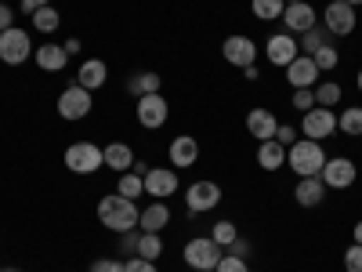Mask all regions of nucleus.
<instances>
[{"label":"nucleus","instance_id":"f257e3e1","mask_svg":"<svg viewBox=\"0 0 362 272\" xmlns=\"http://www.w3.org/2000/svg\"><path fill=\"white\" fill-rule=\"evenodd\" d=\"M138 203L134 200H124L119 193H112V196H102L98 200V222L105 225V229H112V232H127V229H138Z\"/></svg>","mask_w":362,"mask_h":272},{"label":"nucleus","instance_id":"f03ea898","mask_svg":"<svg viewBox=\"0 0 362 272\" xmlns=\"http://www.w3.org/2000/svg\"><path fill=\"white\" fill-rule=\"evenodd\" d=\"M286 164H290L300 178H315V174H322V167H326V153H322L319 142L300 138V142H293V145L286 149Z\"/></svg>","mask_w":362,"mask_h":272},{"label":"nucleus","instance_id":"7ed1b4c3","mask_svg":"<svg viewBox=\"0 0 362 272\" xmlns=\"http://www.w3.org/2000/svg\"><path fill=\"white\" fill-rule=\"evenodd\" d=\"M185 261H189V268H199V272H214L218 268V261L225 258V247H218L210 236H196V239H189L185 244Z\"/></svg>","mask_w":362,"mask_h":272},{"label":"nucleus","instance_id":"20e7f679","mask_svg":"<svg viewBox=\"0 0 362 272\" xmlns=\"http://www.w3.org/2000/svg\"><path fill=\"white\" fill-rule=\"evenodd\" d=\"M66 167L73 174H95L98 167H105V153L95 142H73L66 149Z\"/></svg>","mask_w":362,"mask_h":272},{"label":"nucleus","instance_id":"39448f33","mask_svg":"<svg viewBox=\"0 0 362 272\" xmlns=\"http://www.w3.org/2000/svg\"><path fill=\"white\" fill-rule=\"evenodd\" d=\"M29 55H33V44H29L25 29L11 26V29L0 33V62H4V66H22Z\"/></svg>","mask_w":362,"mask_h":272},{"label":"nucleus","instance_id":"423d86ee","mask_svg":"<svg viewBox=\"0 0 362 272\" xmlns=\"http://www.w3.org/2000/svg\"><path fill=\"white\" fill-rule=\"evenodd\" d=\"M134 109H138V124L148 128V131L163 128V124H167V116H170V106H167V98L160 95V91H156V95H141Z\"/></svg>","mask_w":362,"mask_h":272},{"label":"nucleus","instance_id":"0eeeda50","mask_svg":"<svg viewBox=\"0 0 362 272\" xmlns=\"http://www.w3.org/2000/svg\"><path fill=\"white\" fill-rule=\"evenodd\" d=\"M87 113H90V91L87 87L73 84L58 95V116L62 120H83Z\"/></svg>","mask_w":362,"mask_h":272},{"label":"nucleus","instance_id":"6e6552de","mask_svg":"<svg viewBox=\"0 0 362 272\" xmlns=\"http://www.w3.org/2000/svg\"><path fill=\"white\" fill-rule=\"evenodd\" d=\"M322 26H326L334 37L355 33V8L344 4V0H329V4H326V15H322Z\"/></svg>","mask_w":362,"mask_h":272},{"label":"nucleus","instance_id":"1a4fd4ad","mask_svg":"<svg viewBox=\"0 0 362 272\" xmlns=\"http://www.w3.org/2000/svg\"><path fill=\"white\" fill-rule=\"evenodd\" d=\"M300 131H305V138H312V142L329 138V135L337 131V116H334V109H322V106L308 109L305 120H300Z\"/></svg>","mask_w":362,"mask_h":272},{"label":"nucleus","instance_id":"9d476101","mask_svg":"<svg viewBox=\"0 0 362 272\" xmlns=\"http://www.w3.org/2000/svg\"><path fill=\"white\" fill-rule=\"evenodd\" d=\"M185 203H189V215H203V210H214L221 203V189L214 181H192L185 189Z\"/></svg>","mask_w":362,"mask_h":272},{"label":"nucleus","instance_id":"9b49d317","mask_svg":"<svg viewBox=\"0 0 362 272\" xmlns=\"http://www.w3.org/2000/svg\"><path fill=\"white\" fill-rule=\"evenodd\" d=\"M221 55H225V62L228 66H239V69H247V66H254V58H257V44L250 40V37H225V44H221Z\"/></svg>","mask_w":362,"mask_h":272},{"label":"nucleus","instance_id":"f8f14e48","mask_svg":"<svg viewBox=\"0 0 362 272\" xmlns=\"http://www.w3.org/2000/svg\"><path fill=\"white\" fill-rule=\"evenodd\" d=\"M355 164L348 160V157H334V160H326V167H322V186L326 189H348V186H355Z\"/></svg>","mask_w":362,"mask_h":272},{"label":"nucleus","instance_id":"ddd939ff","mask_svg":"<svg viewBox=\"0 0 362 272\" xmlns=\"http://www.w3.org/2000/svg\"><path fill=\"white\" fill-rule=\"evenodd\" d=\"M286 80L293 84V91H300V87H315V84H319V66L312 62V55H297L293 62L286 66Z\"/></svg>","mask_w":362,"mask_h":272},{"label":"nucleus","instance_id":"4468645a","mask_svg":"<svg viewBox=\"0 0 362 272\" xmlns=\"http://www.w3.org/2000/svg\"><path fill=\"white\" fill-rule=\"evenodd\" d=\"M174 193H177V174L170 167L145 171V196H174Z\"/></svg>","mask_w":362,"mask_h":272},{"label":"nucleus","instance_id":"2eb2a0df","mask_svg":"<svg viewBox=\"0 0 362 272\" xmlns=\"http://www.w3.org/2000/svg\"><path fill=\"white\" fill-rule=\"evenodd\" d=\"M297 40L290 37V33H276V37H268V47H264V55H268V62L272 66H290L293 62V58H297Z\"/></svg>","mask_w":362,"mask_h":272},{"label":"nucleus","instance_id":"dca6fc26","mask_svg":"<svg viewBox=\"0 0 362 272\" xmlns=\"http://www.w3.org/2000/svg\"><path fill=\"white\" fill-rule=\"evenodd\" d=\"M167 157H170V167H192L196 160H199V142L192 138V135H177L174 142H170V149H167Z\"/></svg>","mask_w":362,"mask_h":272},{"label":"nucleus","instance_id":"f3484780","mask_svg":"<svg viewBox=\"0 0 362 272\" xmlns=\"http://www.w3.org/2000/svg\"><path fill=\"white\" fill-rule=\"evenodd\" d=\"M283 26L290 29V33H308V29L315 26V8L308 4V0H300V4H286L283 8Z\"/></svg>","mask_w":362,"mask_h":272},{"label":"nucleus","instance_id":"a211bd4d","mask_svg":"<svg viewBox=\"0 0 362 272\" xmlns=\"http://www.w3.org/2000/svg\"><path fill=\"white\" fill-rule=\"evenodd\" d=\"M247 131H250L257 142H268V138H276L279 120H276V113H272V109H250V113H247Z\"/></svg>","mask_w":362,"mask_h":272},{"label":"nucleus","instance_id":"6ab92c4d","mask_svg":"<svg viewBox=\"0 0 362 272\" xmlns=\"http://www.w3.org/2000/svg\"><path fill=\"white\" fill-rule=\"evenodd\" d=\"M105 80H109V66L102 62V58H87V62L80 66V73H76V84L87 87V91L105 87Z\"/></svg>","mask_w":362,"mask_h":272},{"label":"nucleus","instance_id":"aec40b11","mask_svg":"<svg viewBox=\"0 0 362 272\" xmlns=\"http://www.w3.org/2000/svg\"><path fill=\"white\" fill-rule=\"evenodd\" d=\"M102 153H105V167H112L116 174H124V171L134 167V149L127 142H109Z\"/></svg>","mask_w":362,"mask_h":272},{"label":"nucleus","instance_id":"412c9836","mask_svg":"<svg viewBox=\"0 0 362 272\" xmlns=\"http://www.w3.org/2000/svg\"><path fill=\"white\" fill-rule=\"evenodd\" d=\"M167 222H170V207H167L163 200L148 203V207L141 210V215H138V229H141V232H160Z\"/></svg>","mask_w":362,"mask_h":272},{"label":"nucleus","instance_id":"4be33fe9","mask_svg":"<svg viewBox=\"0 0 362 272\" xmlns=\"http://www.w3.org/2000/svg\"><path fill=\"white\" fill-rule=\"evenodd\" d=\"M322 196H326V186H322L319 174H315V178H300L297 189H293V200H297L300 207H319Z\"/></svg>","mask_w":362,"mask_h":272},{"label":"nucleus","instance_id":"5701e85b","mask_svg":"<svg viewBox=\"0 0 362 272\" xmlns=\"http://www.w3.org/2000/svg\"><path fill=\"white\" fill-rule=\"evenodd\" d=\"M257 164H261L264 171H279V167L286 164V145L276 142V138L261 142V145H257Z\"/></svg>","mask_w":362,"mask_h":272},{"label":"nucleus","instance_id":"b1692460","mask_svg":"<svg viewBox=\"0 0 362 272\" xmlns=\"http://www.w3.org/2000/svg\"><path fill=\"white\" fill-rule=\"evenodd\" d=\"M66 62H69L66 47H58V44H44V47H37V66H40L44 73H58V69H66Z\"/></svg>","mask_w":362,"mask_h":272},{"label":"nucleus","instance_id":"393cba45","mask_svg":"<svg viewBox=\"0 0 362 272\" xmlns=\"http://www.w3.org/2000/svg\"><path fill=\"white\" fill-rule=\"evenodd\" d=\"M116 193L124 196V200H138L145 193V178L138 171H124V174H119V181H116Z\"/></svg>","mask_w":362,"mask_h":272},{"label":"nucleus","instance_id":"a878e982","mask_svg":"<svg viewBox=\"0 0 362 272\" xmlns=\"http://www.w3.org/2000/svg\"><path fill=\"white\" fill-rule=\"evenodd\" d=\"M329 37H334V33H329V29H326L322 22H315V26L308 29V33H300V44H297V47H300V51H312V55H315L319 47H326V44H329Z\"/></svg>","mask_w":362,"mask_h":272},{"label":"nucleus","instance_id":"bb28decb","mask_svg":"<svg viewBox=\"0 0 362 272\" xmlns=\"http://www.w3.org/2000/svg\"><path fill=\"white\" fill-rule=\"evenodd\" d=\"M160 254H163V239H160V232H141V236H138V254H134V258L156 261Z\"/></svg>","mask_w":362,"mask_h":272},{"label":"nucleus","instance_id":"cd10ccee","mask_svg":"<svg viewBox=\"0 0 362 272\" xmlns=\"http://www.w3.org/2000/svg\"><path fill=\"white\" fill-rule=\"evenodd\" d=\"M127 91H131L134 98H141V95H156V91H160V76H156V73H138V76L127 80Z\"/></svg>","mask_w":362,"mask_h":272},{"label":"nucleus","instance_id":"c85d7f7f","mask_svg":"<svg viewBox=\"0 0 362 272\" xmlns=\"http://www.w3.org/2000/svg\"><path fill=\"white\" fill-rule=\"evenodd\" d=\"M341 84H334V80H322V84H315V106H322V109H334L337 102H341Z\"/></svg>","mask_w":362,"mask_h":272},{"label":"nucleus","instance_id":"c756f323","mask_svg":"<svg viewBox=\"0 0 362 272\" xmlns=\"http://www.w3.org/2000/svg\"><path fill=\"white\" fill-rule=\"evenodd\" d=\"M337 128H341L348 138H358V135H362V106L344 109V113H341V120H337Z\"/></svg>","mask_w":362,"mask_h":272},{"label":"nucleus","instance_id":"7c9ffc66","mask_svg":"<svg viewBox=\"0 0 362 272\" xmlns=\"http://www.w3.org/2000/svg\"><path fill=\"white\" fill-rule=\"evenodd\" d=\"M254 15L261 18V22H276V18H283V8H286V0H254Z\"/></svg>","mask_w":362,"mask_h":272},{"label":"nucleus","instance_id":"2f4dec72","mask_svg":"<svg viewBox=\"0 0 362 272\" xmlns=\"http://www.w3.org/2000/svg\"><path fill=\"white\" fill-rule=\"evenodd\" d=\"M29 18H33V26L40 29V33H54V29H58V22H62V18H58V11L47 4V8H37L33 15H29Z\"/></svg>","mask_w":362,"mask_h":272},{"label":"nucleus","instance_id":"473e14b6","mask_svg":"<svg viewBox=\"0 0 362 272\" xmlns=\"http://www.w3.org/2000/svg\"><path fill=\"white\" fill-rule=\"evenodd\" d=\"M312 62L319 66V73H322V69L329 73V69H337V62H341V55H337V47H334V44H326V47H319V51L312 55Z\"/></svg>","mask_w":362,"mask_h":272},{"label":"nucleus","instance_id":"72a5a7b5","mask_svg":"<svg viewBox=\"0 0 362 272\" xmlns=\"http://www.w3.org/2000/svg\"><path fill=\"white\" fill-rule=\"evenodd\" d=\"M210 239H214L218 247H232L235 239H239V229H235L232 222H218V225H214V232H210Z\"/></svg>","mask_w":362,"mask_h":272},{"label":"nucleus","instance_id":"f704fd0d","mask_svg":"<svg viewBox=\"0 0 362 272\" xmlns=\"http://www.w3.org/2000/svg\"><path fill=\"white\" fill-rule=\"evenodd\" d=\"M214 272H250L247 268V258H239V254H225L221 261H218V268Z\"/></svg>","mask_w":362,"mask_h":272},{"label":"nucleus","instance_id":"c9c22d12","mask_svg":"<svg viewBox=\"0 0 362 272\" xmlns=\"http://www.w3.org/2000/svg\"><path fill=\"white\" fill-rule=\"evenodd\" d=\"M138 236H141V229L119 232V254H138Z\"/></svg>","mask_w":362,"mask_h":272},{"label":"nucleus","instance_id":"e433bc0d","mask_svg":"<svg viewBox=\"0 0 362 272\" xmlns=\"http://www.w3.org/2000/svg\"><path fill=\"white\" fill-rule=\"evenodd\" d=\"M293 109H315V91L312 87H300V91H293Z\"/></svg>","mask_w":362,"mask_h":272},{"label":"nucleus","instance_id":"4c0bfd02","mask_svg":"<svg viewBox=\"0 0 362 272\" xmlns=\"http://www.w3.org/2000/svg\"><path fill=\"white\" fill-rule=\"evenodd\" d=\"M344 268L348 272H362V244H351L344 251Z\"/></svg>","mask_w":362,"mask_h":272},{"label":"nucleus","instance_id":"58836bf2","mask_svg":"<svg viewBox=\"0 0 362 272\" xmlns=\"http://www.w3.org/2000/svg\"><path fill=\"white\" fill-rule=\"evenodd\" d=\"M90 272H124V261H116V258H98L95 265H90Z\"/></svg>","mask_w":362,"mask_h":272},{"label":"nucleus","instance_id":"ea45409f","mask_svg":"<svg viewBox=\"0 0 362 272\" xmlns=\"http://www.w3.org/2000/svg\"><path fill=\"white\" fill-rule=\"evenodd\" d=\"M124 272H156V261H145V258H131V261H124Z\"/></svg>","mask_w":362,"mask_h":272},{"label":"nucleus","instance_id":"a19ab883","mask_svg":"<svg viewBox=\"0 0 362 272\" xmlns=\"http://www.w3.org/2000/svg\"><path fill=\"white\" fill-rule=\"evenodd\" d=\"M276 142H283V145L290 149V145L297 142V131H293L290 124H279V131H276Z\"/></svg>","mask_w":362,"mask_h":272},{"label":"nucleus","instance_id":"79ce46f5","mask_svg":"<svg viewBox=\"0 0 362 272\" xmlns=\"http://www.w3.org/2000/svg\"><path fill=\"white\" fill-rule=\"evenodd\" d=\"M11 22H15V11H11L8 4H0V33H4V29H11Z\"/></svg>","mask_w":362,"mask_h":272},{"label":"nucleus","instance_id":"37998d69","mask_svg":"<svg viewBox=\"0 0 362 272\" xmlns=\"http://www.w3.org/2000/svg\"><path fill=\"white\" fill-rule=\"evenodd\" d=\"M47 4H51V0H18V8H22L25 15H33L37 8H47Z\"/></svg>","mask_w":362,"mask_h":272},{"label":"nucleus","instance_id":"c03bdc74","mask_svg":"<svg viewBox=\"0 0 362 272\" xmlns=\"http://www.w3.org/2000/svg\"><path fill=\"white\" fill-rule=\"evenodd\" d=\"M228 254H239V258H247V254H250V244H247V239H235V244L228 247Z\"/></svg>","mask_w":362,"mask_h":272},{"label":"nucleus","instance_id":"a18cd8bd","mask_svg":"<svg viewBox=\"0 0 362 272\" xmlns=\"http://www.w3.org/2000/svg\"><path fill=\"white\" fill-rule=\"evenodd\" d=\"M355 244H362V222L355 225Z\"/></svg>","mask_w":362,"mask_h":272},{"label":"nucleus","instance_id":"49530a36","mask_svg":"<svg viewBox=\"0 0 362 272\" xmlns=\"http://www.w3.org/2000/svg\"><path fill=\"white\" fill-rule=\"evenodd\" d=\"M344 4H351V8H358V4H362V0H344Z\"/></svg>","mask_w":362,"mask_h":272},{"label":"nucleus","instance_id":"de8ad7c7","mask_svg":"<svg viewBox=\"0 0 362 272\" xmlns=\"http://www.w3.org/2000/svg\"><path fill=\"white\" fill-rule=\"evenodd\" d=\"M355 84H358V91H362V69H358V76H355Z\"/></svg>","mask_w":362,"mask_h":272},{"label":"nucleus","instance_id":"09e8293b","mask_svg":"<svg viewBox=\"0 0 362 272\" xmlns=\"http://www.w3.org/2000/svg\"><path fill=\"white\" fill-rule=\"evenodd\" d=\"M286 4H300V0H286Z\"/></svg>","mask_w":362,"mask_h":272},{"label":"nucleus","instance_id":"8fccbe9b","mask_svg":"<svg viewBox=\"0 0 362 272\" xmlns=\"http://www.w3.org/2000/svg\"><path fill=\"white\" fill-rule=\"evenodd\" d=\"M4 272H18V268H4Z\"/></svg>","mask_w":362,"mask_h":272}]
</instances>
